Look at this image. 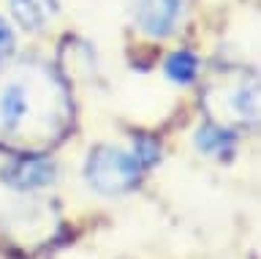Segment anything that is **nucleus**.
Listing matches in <instances>:
<instances>
[{
	"instance_id": "nucleus-7",
	"label": "nucleus",
	"mask_w": 261,
	"mask_h": 259,
	"mask_svg": "<svg viewBox=\"0 0 261 259\" xmlns=\"http://www.w3.org/2000/svg\"><path fill=\"white\" fill-rule=\"evenodd\" d=\"M199 68H201V60L191 50L171 52L166 58V63H163V71H166V77L174 85H191L196 79V74H199Z\"/></svg>"
},
{
	"instance_id": "nucleus-3",
	"label": "nucleus",
	"mask_w": 261,
	"mask_h": 259,
	"mask_svg": "<svg viewBox=\"0 0 261 259\" xmlns=\"http://www.w3.org/2000/svg\"><path fill=\"white\" fill-rule=\"evenodd\" d=\"M30 117H33L30 87L19 82V79H11V82L0 85V131L3 134L22 131Z\"/></svg>"
},
{
	"instance_id": "nucleus-2",
	"label": "nucleus",
	"mask_w": 261,
	"mask_h": 259,
	"mask_svg": "<svg viewBox=\"0 0 261 259\" xmlns=\"http://www.w3.org/2000/svg\"><path fill=\"white\" fill-rule=\"evenodd\" d=\"M185 0H136L134 25L150 38H166L179 28Z\"/></svg>"
},
{
	"instance_id": "nucleus-5",
	"label": "nucleus",
	"mask_w": 261,
	"mask_h": 259,
	"mask_svg": "<svg viewBox=\"0 0 261 259\" xmlns=\"http://www.w3.org/2000/svg\"><path fill=\"white\" fill-rule=\"evenodd\" d=\"M8 11L22 30L38 33L55 19L57 3L55 0H8Z\"/></svg>"
},
{
	"instance_id": "nucleus-1",
	"label": "nucleus",
	"mask_w": 261,
	"mask_h": 259,
	"mask_svg": "<svg viewBox=\"0 0 261 259\" xmlns=\"http://www.w3.org/2000/svg\"><path fill=\"white\" fill-rule=\"evenodd\" d=\"M144 167L136 158L134 148H114V145H98L90 150L85 161V183L101 197H117L130 191L139 183Z\"/></svg>"
},
{
	"instance_id": "nucleus-4",
	"label": "nucleus",
	"mask_w": 261,
	"mask_h": 259,
	"mask_svg": "<svg viewBox=\"0 0 261 259\" xmlns=\"http://www.w3.org/2000/svg\"><path fill=\"white\" fill-rule=\"evenodd\" d=\"M3 180L19 191L44 189L55 180V164L46 158H22L3 172Z\"/></svg>"
},
{
	"instance_id": "nucleus-6",
	"label": "nucleus",
	"mask_w": 261,
	"mask_h": 259,
	"mask_svg": "<svg viewBox=\"0 0 261 259\" xmlns=\"http://www.w3.org/2000/svg\"><path fill=\"white\" fill-rule=\"evenodd\" d=\"M193 145H196V150H199L201 156L223 158V156H231L234 153L237 136H234V131H228V128L204 123V126H199V131L193 134Z\"/></svg>"
},
{
	"instance_id": "nucleus-8",
	"label": "nucleus",
	"mask_w": 261,
	"mask_h": 259,
	"mask_svg": "<svg viewBox=\"0 0 261 259\" xmlns=\"http://www.w3.org/2000/svg\"><path fill=\"white\" fill-rule=\"evenodd\" d=\"M231 109H234V115H240L242 120L245 117L256 120V115H258V90H256V85L237 87V93L231 99Z\"/></svg>"
},
{
	"instance_id": "nucleus-9",
	"label": "nucleus",
	"mask_w": 261,
	"mask_h": 259,
	"mask_svg": "<svg viewBox=\"0 0 261 259\" xmlns=\"http://www.w3.org/2000/svg\"><path fill=\"white\" fill-rule=\"evenodd\" d=\"M16 50V36H14V28L0 17V63H6L8 58L14 55Z\"/></svg>"
}]
</instances>
